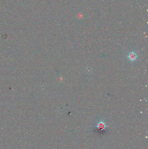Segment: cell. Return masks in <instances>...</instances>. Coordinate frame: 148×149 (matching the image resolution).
<instances>
[{"instance_id": "6da1fadb", "label": "cell", "mask_w": 148, "mask_h": 149, "mask_svg": "<svg viewBox=\"0 0 148 149\" xmlns=\"http://www.w3.org/2000/svg\"><path fill=\"white\" fill-rule=\"evenodd\" d=\"M128 58H129V59L131 61H134L137 58V56H136V54L134 52H132L130 53V54L128 55Z\"/></svg>"}]
</instances>
